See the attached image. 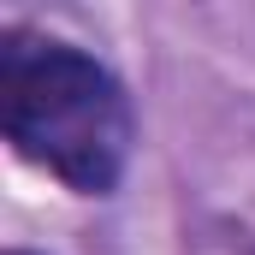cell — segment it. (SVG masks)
Returning <instances> with one entry per match:
<instances>
[{
  "mask_svg": "<svg viewBox=\"0 0 255 255\" xmlns=\"http://www.w3.org/2000/svg\"><path fill=\"white\" fill-rule=\"evenodd\" d=\"M0 125L18 160L77 196H107L130 154V107L119 77L83 48L6 30L0 36Z\"/></svg>",
  "mask_w": 255,
  "mask_h": 255,
  "instance_id": "cell-1",
  "label": "cell"
}]
</instances>
